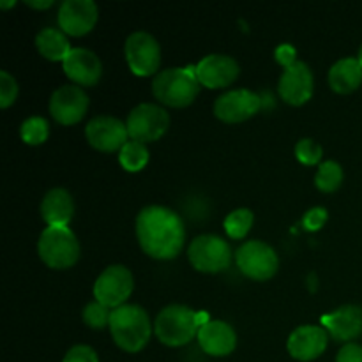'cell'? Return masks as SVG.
<instances>
[{"instance_id": "cell-1", "label": "cell", "mask_w": 362, "mask_h": 362, "mask_svg": "<svg viewBox=\"0 0 362 362\" xmlns=\"http://www.w3.org/2000/svg\"><path fill=\"white\" fill-rule=\"evenodd\" d=\"M136 239L145 255L154 260H173L186 240V226L179 212L163 205H148L136 216Z\"/></svg>"}, {"instance_id": "cell-2", "label": "cell", "mask_w": 362, "mask_h": 362, "mask_svg": "<svg viewBox=\"0 0 362 362\" xmlns=\"http://www.w3.org/2000/svg\"><path fill=\"white\" fill-rule=\"evenodd\" d=\"M108 329L113 343L127 354H138L144 350L154 332V325L147 311L136 304H124L113 310Z\"/></svg>"}, {"instance_id": "cell-3", "label": "cell", "mask_w": 362, "mask_h": 362, "mask_svg": "<svg viewBox=\"0 0 362 362\" xmlns=\"http://www.w3.org/2000/svg\"><path fill=\"white\" fill-rule=\"evenodd\" d=\"M200 92V81L194 66L168 67L159 71L152 80V95L170 108H186L197 99Z\"/></svg>"}, {"instance_id": "cell-4", "label": "cell", "mask_w": 362, "mask_h": 362, "mask_svg": "<svg viewBox=\"0 0 362 362\" xmlns=\"http://www.w3.org/2000/svg\"><path fill=\"white\" fill-rule=\"evenodd\" d=\"M200 325L197 311L184 304H170L163 308L154 322V334L163 345L179 349L187 345L198 336Z\"/></svg>"}, {"instance_id": "cell-5", "label": "cell", "mask_w": 362, "mask_h": 362, "mask_svg": "<svg viewBox=\"0 0 362 362\" xmlns=\"http://www.w3.org/2000/svg\"><path fill=\"white\" fill-rule=\"evenodd\" d=\"M42 264L55 271H66L80 260V243L69 226H46L37 240Z\"/></svg>"}, {"instance_id": "cell-6", "label": "cell", "mask_w": 362, "mask_h": 362, "mask_svg": "<svg viewBox=\"0 0 362 362\" xmlns=\"http://www.w3.org/2000/svg\"><path fill=\"white\" fill-rule=\"evenodd\" d=\"M235 255L232 253V247L223 237L204 233L191 240L187 247V260L197 269L198 272L205 274H218L230 267Z\"/></svg>"}, {"instance_id": "cell-7", "label": "cell", "mask_w": 362, "mask_h": 362, "mask_svg": "<svg viewBox=\"0 0 362 362\" xmlns=\"http://www.w3.org/2000/svg\"><path fill=\"white\" fill-rule=\"evenodd\" d=\"M235 264L246 278L253 281H269L279 269V258L274 247L264 240H246L235 251Z\"/></svg>"}, {"instance_id": "cell-8", "label": "cell", "mask_w": 362, "mask_h": 362, "mask_svg": "<svg viewBox=\"0 0 362 362\" xmlns=\"http://www.w3.org/2000/svg\"><path fill=\"white\" fill-rule=\"evenodd\" d=\"M126 126L129 140L147 145L165 136L170 127V113L156 103H141L131 110Z\"/></svg>"}, {"instance_id": "cell-9", "label": "cell", "mask_w": 362, "mask_h": 362, "mask_svg": "<svg viewBox=\"0 0 362 362\" xmlns=\"http://www.w3.org/2000/svg\"><path fill=\"white\" fill-rule=\"evenodd\" d=\"M124 57L127 67L136 76H156L161 66V46L158 39L145 30L127 35L124 42Z\"/></svg>"}, {"instance_id": "cell-10", "label": "cell", "mask_w": 362, "mask_h": 362, "mask_svg": "<svg viewBox=\"0 0 362 362\" xmlns=\"http://www.w3.org/2000/svg\"><path fill=\"white\" fill-rule=\"evenodd\" d=\"M134 290V278L133 272L126 265H110L101 274L98 276L94 283V299L101 303L103 306L110 310L127 304V299L131 297Z\"/></svg>"}, {"instance_id": "cell-11", "label": "cell", "mask_w": 362, "mask_h": 362, "mask_svg": "<svg viewBox=\"0 0 362 362\" xmlns=\"http://www.w3.org/2000/svg\"><path fill=\"white\" fill-rule=\"evenodd\" d=\"M262 110V98L250 88H235L219 95L214 101V115L225 124L250 120Z\"/></svg>"}, {"instance_id": "cell-12", "label": "cell", "mask_w": 362, "mask_h": 362, "mask_svg": "<svg viewBox=\"0 0 362 362\" xmlns=\"http://www.w3.org/2000/svg\"><path fill=\"white\" fill-rule=\"evenodd\" d=\"M85 138L88 145L99 152H120L129 141L126 122L112 115H98L85 126Z\"/></svg>"}, {"instance_id": "cell-13", "label": "cell", "mask_w": 362, "mask_h": 362, "mask_svg": "<svg viewBox=\"0 0 362 362\" xmlns=\"http://www.w3.org/2000/svg\"><path fill=\"white\" fill-rule=\"evenodd\" d=\"M49 115L60 126H74L88 110V95L78 85H62L52 94L48 103Z\"/></svg>"}, {"instance_id": "cell-14", "label": "cell", "mask_w": 362, "mask_h": 362, "mask_svg": "<svg viewBox=\"0 0 362 362\" xmlns=\"http://www.w3.org/2000/svg\"><path fill=\"white\" fill-rule=\"evenodd\" d=\"M315 78L313 71L306 62L297 60L293 66L283 69L278 81V94L286 105L303 106L313 98Z\"/></svg>"}, {"instance_id": "cell-15", "label": "cell", "mask_w": 362, "mask_h": 362, "mask_svg": "<svg viewBox=\"0 0 362 362\" xmlns=\"http://www.w3.org/2000/svg\"><path fill=\"white\" fill-rule=\"evenodd\" d=\"M99 7L94 0H64L59 7V28L71 37H81L95 27Z\"/></svg>"}, {"instance_id": "cell-16", "label": "cell", "mask_w": 362, "mask_h": 362, "mask_svg": "<svg viewBox=\"0 0 362 362\" xmlns=\"http://www.w3.org/2000/svg\"><path fill=\"white\" fill-rule=\"evenodd\" d=\"M200 85L207 88H225L239 78L240 66L233 57L223 53H212L204 57L194 66Z\"/></svg>"}, {"instance_id": "cell-17", "label": "cell", "mask_w": 362, "mask_h": 362, "mask_svg": "<svg viewBox=\"0 0 362 362\" xmlns=\"http://www.w3.org/2000/svg\"><path fill=\"white\" fill-rule=\"evenodd\" d=\"M329 332L322 325H300L286 341V350L296 361L311 362L322 356L329 345Z\"/></svg>"}, {"instance_id": "cell-18", "label": "cell", "mask_w": 362, "mask_h": 362, "mask_svg": "<svg viewBox=\"0 0 362 362\" xmlns=\"http://www.w3.org/2000/svg\"><path fill=\"white\" fill-rule=\"evenodd\" d=\"M66 76L78 87H94L103 74L101 59L88 48H73L62 62Z\"/></svg>"}, {"instance_id": "cell-19", "label": "cell", "mask_w": 362, "mask_h": 362, "mask_svg": "<svg viewBox=\"0 0 362 362\" xmlns=\"http://www.w3.org/2000/svg\"><path fill=\"white\" fill-rule=\"evenodd\" d=\"M322 325L334 341L354 343L362 334V308L345 304L332 313L322 317Z\"/></svg>"}, {"instance_id": "cell-20", "label": "cell", "mask_w": 362, "mask_h": 362, "mask_svg": "<svg viewBox=\"0 0 362 362\" xmlns=\"http://www.w3.org/2000/svg\"><path fill=\"white\" fill-rule=\"evenodd\" d=\"M198 345L207 356L226 357L237 346V332L223 320H211L198 331Z\"/></svg>"}, {"instance_id": "cell-21", "label": "cell", "mask_w": 362, "mask_h": 362, "mask_svg": "<svg viewBox=\"0 0 362 362\" xmlns=\"http://www.w3.org/2000/svg\"><path fill=\"white\" fill-rule=\"evenodd\" d=\"M74 216L73 197L64 187H53L41 202V218L48 226H67Z\"/></svg>"}, {"instance_id": "cell-22", "label": "cell", "mask_w": 362, "mask_h": 362, "mask_svg": "<svg viewBox=\"0 0 362 362\" xmlns=\"http://www.w3.org/2000/svg\"><path fill=\"white\" fill-rule=\"evenodd\" d=\"M329 87L336 94H352L362 85V66L357 57H345L329 69Z\"/></svg>"}, {"instance_id": "cell-23", "label": "cell", "mask_w": 362, "mask_h": 362, "mask_svg": "<svg viewBox=\"0 0 362 362\" xmlns=\"http://www.w3.org/2000/svg\"><path fill=\"white\" fill-rule=\"evenodd\" d=\"M35 48L42 59L49 62H64L71 53V45L67 35L60 28L46 27L35 35Z\"/></svg>"}, {"instance_id": "cell-24", "label": "cell", "mask_w": 362, "mask_h": 362, "mask_svg": "<svg viewBox=\"0 0 362 362\" xmlns=\"http://www.w3.org/2000/svg\"><path fill=\"white\" fill-rule=\"evenodd\" d=\"M148 158V148L145 144H140V141L129 140L119 152V163L126 172L129 173H138L147 166Z\"/></svg>"}, {"instance_id": "cell-25", "label": "cell", "mask_w": 362, "mask_h": 362, "mask_svg": "<svg viewBox=\"0 0 362 362\" xmlns=\"http://www.w3.org/2000/svg\"><path fill=\"white\" fill-rule=\"evenodd\" d=\"M343 168L338 161H327L320 163L317 170V175H315V186L322 193H334L341 187L343 184Z\"/></svg>"}, {"instance_id": "cell-26", "label": "cell", "mask_w": 362, "mask_h": 362, "mask_svg": "<svg viewBox=\"0 0 362 362\" xmlns=\"http://www.w3.org/2000/svg\"><path fill=\"white\" fill-rule=\"evenodd\" d=\"M255 223V214L246 207L235 209L225 218V232L230 239L240 240L250 233L251 226Z\"/></svg>"}, {"instance_id": "cell-27", "label": "cell", "mask_w": 362, "mask_h": 362, "mask_svg": "<svg viewBox=\"0 0 362 362\" xmlns=\"http://www.w3.org/2000/svg\"><path fill=\"white\" fill-rule=\"evenodd\" d=\"M49 136V124L45 117H28L21 122L20 126V138L23 140V144L32 145H42Z\"/></svg>"}, {"instance_id": "cell-28", "label": "cell", "mask_w": 362, "mask_h": 362, "mask_svg": "<svg viewBox=\"0 0 362 362\" xmlns=\"http://www.w3.org/2000/svg\"><path fill=\"white\" fill-rule=\"evenodd\" d=\"M296 158L304 166H315L324 158V148L313 138H303L296 145Z\"/></svg>"}, {"instance_id": "cell-29", "label": "cell", "mask_w": 362, "mask_h": 362, "mask_svg": "<svg viewBox=\"0 0 362 362\" xmlns=\"http://www.w3.org/2000/svg\"><path fill=\"white\" fill-rule=\"evenodd\" d=\"M110 317H112V310L106 306H103V304L98 303V300H94V303H88L87 306L83 308V313H81V318H83V322L90 329L108 327Z\"/></svg>"}, {"instance_id": "cell-30", "label": "cell", "mask_w": 362, "mask_h": 362, "mask_svg": "<svg viewBox=\"0 0 362 362\" xmlns=\"http://www.w3.org/2000/svg\"><path fill=\"white\" fill-rule=\"evenodd\" d=\"M18 81L13 74H9L7 71H0V108H9L11 105H14L18 98Z\"/></svg>"}, {"instance_id": "cell-31", "label": "cell", "mask_w": 362, "mask_h": 362, "mask_svg": "<svg viewBox=\"0 0 362 362\" xmlns=\"http://www.w3.org/2000/svg\"><path fill=\"white\" fill-rule=\"evenodd\" d=\"M62 362H99V356L92 346L74 345L67 350Z\"/></svg>"}, {"instance_id": "cell-32", "label": "cell", "mask_w": 362, "mask_h": 362, "mask_svg": "<svg viewBox=\"0 0 362 362\" xmlns=\"http://www.w3.org/2000/svg\"><path fill=\"white\" fill-rule=\"evenodd\" d=\"M327 219H329L327 209L313 207L303 216V226L308 230V232H318V230H322V226L327 223Z\"/></svg>"}, {"instance_id": "cell-33", "label": "cell", "mask_w": 362, "mask_h": 362, "mask_svg": "<svg viewBox=\"0 0 362 362\" xmlns=\"http://www.w3.org/2000/svg\"><path fill=\"white\" fill-rule=\"evenodd\" d=\"M274 57L276 62H278L283 69H286V67L293 66V64L297 62V49L293 48L292 45H288V42H283V45H279L278 48H276Z\"/></svg>"}, {"instance_id": "cell-34", "label": "cell", "mask_w": 362, "mask_h": 362, "mask_svg": "<svg viewBox=\"0 0 362 362\" xmlns=\"http://www.w3.org/2000/svg\"><path fill=\"white\" fill-rule=\"evenodd\" d=\"M336 362H362V346L357 343H346L336 356Z\"/></svg>"}, {"instance_id": "cell-35", "label": "cell", "mask_w": 362, "mask_h": 362, "mask_svg": "<svg viewBox=\"0 0 362 362\" xmlns=\"http://www.w3.org/2000/svg\"><path fill=\"white\" fill-rule=\"evenodd\" d=\"M25 6L32 7V9H48V7L53 6V0H42V2H34V0H27Z\"/></svg>"}, {"instance_id": "cell-36", "label": "cell", "mask_w": 362, "mask_h": 362, "mask_svg": "<svg viewBox=\"0 0 362 362\" xmlns=\"http://www.w3.org/2000/svg\"><path fill=\"white\" fill-rule=\"evenodd\" d=\"M13 6H16V2H14V0H11V2H0V7H2V9H9V7H13Z\"/></svg>"}, {"instance_id": "cell-37", "label": "cell", "mask_w": 362, "mask_h": 362, "mask_svg": "<svg viewBox=\"0 0 362 362\" xmlns=\"http://www.w3.org/2000/svg\"><path fill=\"white\" fill-rule=\"evenodd\" d=\"M357 60H359L361 66H362V46L359 48V55H357Z\"/></svg>"}]
</instances>
